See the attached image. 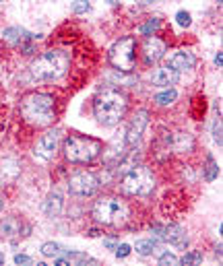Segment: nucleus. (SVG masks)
<instances>
[{
  "label": "nucleus",
  "mask_w": 223,
  "mask_h": 266,
  "mask_svg": "<svg viewBox=\"0 0 223 266\" xmlns=\"http://www.w3.org/2000/svg\"><path fill=\"white\" fill-rule=\"evenodd\" d=\"M217 173H219L217 163L213 161V157H209V159H207V167H205V180H207V182H213V180L217 178Z\"/></svg>",
  "instance_id": "5701e85b"
},
{
  "label": "nucleus",
  "mask_w": 223,
  "mask_h": 266,
  "mask_svg": "<svg viewBox=\"0 0 223 266\" xmlns=\"http://www.w3.org/2000/svg\"><path fill=\"white\" fill-rule=\"evenodd\" d=\"M153 231H155L161 239L170 241L174 248H178V250H186V248H188V233H186V229L180 227V225H170V227L155 225Z\"/></svg>",
  "instance_id": "9d476101"
},
{
  "label": "nucleus",
  "mask_w": 223,
  "mask_h": 266,
  "mask_svg": "<svg viewBox=\"0 0 223 266\" xmlns=\"http://www.w3.org/2000/svg\"><path fill=\"white\" fill-rule=\"evenodd\" d=\"M157 248V239L155 237H151V239H136V254H140V256H149L151 252H153Z\"/></svg>",
  "instance_id": "aec40b11"
},
{
  "label": "nucleus",
  "mask_w": 223,
  "mask_h": 266,
  "mask_svg": "<svg viewBox=\"0 0 223 266\" xmlns=\"http://www.w3.org/2000/svg\"><path fill=\"white\" fill-rule=\"evenodd\" d=\"M103 151V145L97 138L89 136H68L64 143V157L70 163H91Z\"/></svg>",
  "instance_id": "20e7f679"
},
{
  "label": "nucleus",
  "mask_w": 223,
  "mask_h": 266,
  "mask_svg": "<svg viewBox=\"0 0 223 266\" xmlns=\"http://www.w3.org/2000/svg\"><path fill=\"white\" fill-rule=\"evenodd\" d=\"M97 188H99V180L95 173H89V171L75 173V176L68 180V190L77 196H91Z\"/></svg>",
  "instance_id": "6e6552de"
},
{
  "label": "nucleus",
  "mask_w": 223,
  "mask_h": 266,
  "mask_svg": "<svg viewBox=\"0 0 223 266\" xmlns=\"http://www.w3.org/2000/svg\"><path fill=\"white\" fill-rule=\"evenodd\" d=\"M180 262L182 264H201L203 262V254L201 252H190V254H186Z\"/></svg>",
  "instance_id": "393cba45"
},
{
  "label": "nucleus",
  "mask_w": 223,
  "mask_h": 266,
  "mask_svg": "<svg viewBox=\"0 0 223 266\" xmlns=\"http://www.w3.org/2000/svg\"><path fill=\"white\" fill-rule=\"evenodd\" d=\"M42 36H33V33L25 31V29H21V27H8L4 31V39L10 41L13 45H21V43H25L29 39H40Z\"/></svg>",
  "instance_id": "dca6fc26"
},
{
  "label": "nucleus",
  "mask_w": 223,
  "mask_h": 266,
  "mask_svg": "<svg viewBox=\"0 0 223 266\" xmlns=\"http://www.w3.org/2000/svg\"><path fill=\"white\" fill-rule=\"evenodd\" d=\"M213 138L217 145H221V118H217L213 124Z\"/></svg>",
  "instance_id": "c85d7f7f"
},
{
  "label": "nucleus",
  "mask_w": 223,
  "mask_h": 266,
  "mask_svg": "<svg viewBox=\"0 0 223 266\" xmlns=\"http://www.w3.org/2000/svg\"><path fill=\"white\" fill-rule=\"evenodd\" d=\"M147 124H149V114L145 110H140L134 114V118L131 120V124H128V128H126V134H124V143L128 147H134L138 141H140V136H143L145 128H147Z\"/></svg>",
  "instance_id": "9b49d317"
},
{
  "label": "nucleus",
  "mask_w": 223,
  "mask_h": 266,
  "mask_svg": "<svg viewBox=\"0 0 223 266\" xmlns=\"http://www.w3.org/2000/svg\"><path fill=\"white\" fill-rule=\"evenodd\" d=\"M64 252L66 250L60 244H54V241H48V244L42 246V254L45 258H56V256H60V254H64Z\"/></svg>",
  "instance_id": "412c9836"
},
{
  "label": "nucleus",
  "mask_w": 223,
  "mask_h": 266,
  "mask_svg": "<svg viewBox=\"0 0 223 266\" xmlns=\"http://www.w3.org/2000/svg\"><path fill=\"white\" fill-rule=\"evenodd\" d=\"M44 213L48 217H58L62 213V196L60 194H50L48 198L44 200Z\"/></svg>",
  "instance_id": "f3484780"
},
{
  "label": "nucleus",
  "mask_w": 223,
  "mask_h": 266,
  "mask_svg": "<svg viewBox=\"0 0 223 266\" xmlns=\"http://www.w3.org/2000/svg\"><path fill=\"white\" fill-rule=\"evenodd\" d=\"M176 21H178V25L180 27H188L190 25V13H186V10H180L178 15H176Z\"/></svg>",
  "instance_id": "a878e982"
},
{
  "label": "nucleus",
  "mask_w": 223,
  "mask_h": 266,
  "mask_svg": "<svg viewBox=\"0 0 223 266\" xmlns=\"http://www.w3.org/2000/svg\"><path fill=\"white\" fill-rule=\"evenodd\" d=\"M0 211H2V196H0Z\"/></svg>",
  "instance_id": "c9c22d12"
},
{
  "label": "nucleus",
  "mask_w": 223,
  "mask_h": 266,
  "mask_svg": "<svg viewBox=\"0 0 223 266\" xmlns=\"http://www.w3.org/2000/svg\"><path fill=\"white\" fill-rule=\"evenodd\" d=\"M126 108H128L126 95H122L120 91H114V89L103 91L93 101V114H95V118L101 126L120 124V120L126 114Z\"/></svg>",
  "instance_id": "f257e3e1"
},
{
  "label": "nucleus",
  "mask_w": 223,
  "mask_h": 266,
  "mask_svg": "<svg viewBox=\"0 0 223 266\" xmlns=\"http://www.w3.org/2000/svg\"><path fill=\"white\" fill-rule=\"evenodd\" d=\"M215 64H217L219 68H221V64H223V56H221V52H219V54L215 56Z\"/></svg>",
  "instance_id": "2f4dec72"
},
{
  "label": "nucleus",
  "mask_w": 223,
  "mask_h": 266,
  "mask_svg": "<svg viewBox=\"0 0 223 266\" xmlns=\"http://www.w3.org/2000/svg\"><path fill=\"white\" fill-rule=\"evenodd\" d=\"M120 188L131 196H149L155 190V178L145 165H133L122 171Z\"/></svg>",
  "instance_id": "39448f33"
},
{
  "label": "nucleus",
  "mask_w": 223,
  "mask_h": 266,
  "mask_svg": "<svg viewBox=\"0 0 223 266\" xmlns=\"http://www.w3.org/2000/svg\"><path fill=\"white\" fill-rule=\"evenodd\" d=\"M108 2H114V0H108Z\"/></svg>",
  "instance_id": "e433bc0d"
},
{
  "label": "nucleus",
  "mask_w": 223,
  "mask_h": 266,
  "mask_svg": "<svg viewBox=\"0 0 223 266\" xmlns=\"http://www.w3.org/2000/svg\"><path fill=\"white\" fill-rule=\"evenodd\" d=\"M19 173H21V165L15 159H4L0 163V182H4V184L15 182L19 178Z\"/></svg>",
  "instance_id": "2eb2a0df"
},
{
  "label": "nucleus",
  "mask_w": 223,
  "mask_h": 266,
  "mask_svg": "<svg viewBox=\"0 0 223 266\" xmlns=\"http://www.w3.org/2000/svg\"><path fill=\"white\" fill-rule=\"evenodd\" d=\"M60 138H62V132L60 130H48L45 134H42V138L38 141V145H35V155L50 161L56 157L58 153V147H60Z\"/></svg>",
  "instance_id": "1a4fd4ad"
},
{
  "label": "nucleus",
  "mask_w": 223,
  "mask_h": 266,
  "mask_svg": "<svg viewBox=\"0 0 223 266\" xmlns=\"http://www.w3.org/2000/svg\"><path fill=\"white\" fill-rule=\"evenodd\" d=\"M178 262L180 260L176 258L174 254H170V252H166V254H161V256H159V264L161 266H166V264H178Z\"/></svg>",
  "instance_id": "cd10ccee"
},
{
  "label": "nucleus",
  "mask_w": 223,
  "mask_h": 266,
  "mask_svg": "<svg viewBox=\"0 0 223 266\" xmlns=\"http://www.w3.org/2000/svg\"><path fill=\"white\" fill-rule=\"evenodd\" d=\"M134 48H136L134 38H122L112 45L110 62L116 71H120V73H131L133 71L134 68Z\"/></svg>",
  "instance_id": "0eeeda50"
},
{
  "label": "nucleus",
  "mask_w": 223,
  "mask_h": 266,
  "mask_svg": "<svg viewBox=\"0 0 223 266\" xmlns=\"http://www.w3.org/2000/svg\"><path fill=\"white\" fill-rule=\"evenodd\" d=\"M21 233V223L17 221L15 217H6L2 223H0V235L6 239H13Z\"/></svg>",
  "instance_id": "a211bd4d"
},
{
  "label": "nucleus",
  "mask_w": 223,
  "mask_h": 266,
  "mask_svg": "<svg viewBox=\"0 0 223 266\" xmlns=\"http://www.w3.org/2000/svg\"><path fill=\"white\" fill-rule=\"evenodd\" d=\"M178 75L180 73L172 71L170 66H161L153 73V76H151V83H153L155 87H168L170 89L172 85L178 83Z\"/></svg>",
  "instance_id": "4468645a"
},
{
  "label": "nucleus",
  "mask_w": 223,
  "mask_h": 266,
  "mask_svg": "<svg viewBox=\"0 0 223 266\" xmlns=\"http://www.w3.org/2000/svg\"><path fill=\"white\" fill-rule=\"evenodd\" d=\"M176 97H178V93H176L174 89H168V91H163V93H157L155 101L159 103V106H170V103L176 101Z\"/></svg>",
  "instance_id": "4be33fe9"
},
{
  "label": "nucleus",
  "mask_w": 223,
  "mask_h": 266,
  "mask_svg": "<svg viewBox=\"0 0 223 266\" xmlns=\"http://www.w3.org/2000/svg\"><path fill=\"white\" fill-rule=\"evenodd\" d=\"M105 246H108V248H116V239H105Z\"/></svg>",
  "instance_id": "473e14b6"
},
{
  "label": "nucleus",
  "mask_w": 223,
  "mask_h": 266,
  "mask_svg": "<svg viewBox=\"0 0 223 266\" xmlns=\"http://www.w3.org/2000/svg\"><path fill=\"white\" fill-rule=\"evenodd\" d=\"M70 66V56L64 50H48L38 60L31 64V75L38 80H58L60 76L66 75Z\"/></svg>",
  "instance_id": "7ed1b4c3"
},
{
  "label": "nucleus",
  "mask_w": 223,
  "mask_h": 266,
  "mask_svg": "<svg viewBox=\"0 0 223 266\" xmlns=\"http://www.w3.org/2000/svg\"><path fill=\"white\" fill-rule=\"evenodd\" d=\"M21 115L33 126H48L56 118L54 97L48 93H31L21 101Z\"/></svg>",
  "instance_id": "f03ea898"
},
{
  "label": "nucleus",
  "mask_w": 223,
  "mask_h": 266,
  "mask_svg": "<svg viewBox=\"0 0 223 266\" xmlns=\"http://www.w3.org/2000/svg\"><path fill=\"white\" fill-rule=\"evenodd\" d=\"M93 217H95L97 223L103 225H122L128 217V206L120 198L105 196V198H99L93 204Z\"/></svg>",
  "instance_id": "423d86ee"
},
{
  "label": "nucleus",
  "mask_w": 223,
  "mask_h": 266,
  "mask_svg": "<svg viewBox=\"0 0 223 266\" xmlns=\"http://www.w3.org/2000/svg\"><path fill=\"white\" fill-rule=\"evenodd\" d=\"M159 27H161V21L159 19H149L145 25H140V33H143V36H153Z\"/></svg>",
  "instance_id": "b1692460"
},
{
  "label": "nucleus",
  "mask_w": 223,
  "mask_h": 266,
  "mask_svg": "<svg viewBox=\"0 0 223 266\" xmlns=\"http://www.w3.org/2000/svg\"><path fill=\"white\" fill-rule=\"evenodd\" d=\"M68 262H75V264H83V262H91V258L87 254H81V252H66L64 258H56V264L58 266H64Z\"/></svg>",
  "instance_id": "6ab92c4d"
},
{
  "label": "nucleus",
  "mask_w": 223,
  "mask_h": 266,
  "mask_svg": "<svg viewBox=\"0 0 223 266\" xmlns=\"http://www.w3.org/2000/svg\"><path fill=\"white\" fill-rule=\"evenodd\" d=\"M91 6H89V2L87 0H75V4H73V10L77 15H81V13H87Z\"/></svg>",
  "instance_id": "bb28decb"
},
{
  "label": "nucleus",
  "mask_w": 223,
  "mask_h": 266,
  "mask_svg": "<svg viewBox=\"0 0 223 266\" xmlns=\"http://www.w3.org/2000/svg\"><path fill=\"white\" fill-rule=\"evenodd\" d=\"M138 2H145L147 4V2H153V0H138Z\"/></svg>",
  "instance_id": "72a5a7b5"
},
{
  "label": "nucleus",
  "mask_w": 223,
  "mask_h": 266,
  "mask_svg": "<svg viewBox=\"0 0 223 266\" xmlns=\"http://www.w3.org/2000/svg\"><path fill=\"white\" fill-rule=\"evenodd\" d=\"M168 66L176 73H188L194 68V56L190 52H184V50L174 52L168 60Z\"/></svg>",
  "instance_id": "f8f14e48"
},
{
  "label": "nucleus",
  "mask_w": 223,
  "mask_h": 266,
  "mask_svg": "<svg viewBox=\"0 0 223 266\" xmlns=\"http://www.w3.org/2000/svg\"><path fill=\"white\" fill-rule=\"evenodd\" d=\"M219 2H221V0H219Z\"/></svg>",
  "instance_id": "4c0bfd02"
},
{
  "label": "nucleus",
  "mask_w": 223,
  "mask_h": 266,
  "mask_svg": "<svg viewBox=\"0 0 223 266\" xmlns=\"http://www.w3.org/2000/svg\"><path fill=\"white\" fill-rule=\"evenodd\" d=\"M128 254H131V246H128V244H120L118 248H116V256H118V258H126Z\"/></svg>",
  "instance_id": "c756f323"
},
{
  "label": "nucleus",
  "mask_w": 223,
  "mask_h": 266,
  "mask_svg": "<svg viewBox=\"0 0 223 266\" xmlns=\"http://www.w3.org/2000/svg\"><path fill=\"white\" fill-rule=\"evenodd\" d=\"M143 54L145 60L151 62H159L163 56H166V43H163L159 38H147L143 43Z\"/></svg>",
  "instance_id": "ddd939ff"
},
{
  "label": "nucleus",
  "mask_w": 223,
  "mask_h": 266,
  "mask_svg": "<svg viewBox=\"0 0 223 266\" xmlns=\"http://www.w3.org/2000/svg\"><path fill=\"white\" fill-rule=\"evenodd\" d=\"M29 262H31V258L25 256V254H17L15 256V264H29Z\"/></svg>",
  "instance_id": "7c9ffc66"
},
{
  "label": "nucleus",
  "mask_w": 223,
  "mask_h": 266,
  "mask_svg": "<svg viewBox=\"0 0 223 266\" xmlns=\"http://www.w3.org/2000/svg\"><path fill=\"white\" fill-rule=\"evenodd\" d=\"M4 262V256H2V254H0V264H2Z\"/></svg>",
  "instance_id": "f704fd0d"
}]
</instances>
